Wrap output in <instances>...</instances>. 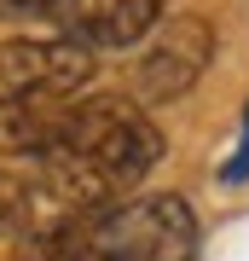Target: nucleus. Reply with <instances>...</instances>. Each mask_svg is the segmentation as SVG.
Here are the masks:
<instances>
[{"mask_svg": "<svg viewBox=\"0 0 249 261\" xmlns=\"http://www.w3.org/2000/svg\"><path fill=\"white\" fill-rule=\"evenodd\" d=\"M214 64V29L209 18H197V12H180V18L157 23L145 35V53H139L133 64V82H128V99L145 111V105H174L185 99L197 82H203V70Z\"/></svg>", "mask_w": 249, "mask_h": 261, "instance_id": "nucleus-1", "label": "nucleus"}, {"mask_svg": "<svg viewBox=\"0 0 249 261\" xmlns=\"http://www.w3.org/2000/svg\"><path fill=\"white\" fill-rule=\"evenodd\" d=\"M93 75H99V58L70 47L58 35H18L0 41V87L23 99H46V105H70L75 93H87Z\"/></svg>", "mask_w": 249, "mask_h": 261, "instance_id": "nucleus-2", "label": "nucleus"}, {"mask_svg": "<svg viewBox=\"0 0 249 261\" xmlns=\"http://www.w3.org/2000/svg\"><path fill=\"white\" fill-rule=\"evenodd\" d=\"M162 12H168V0H46L41 18L58 29V41L99 58V53L139 47L162 23Z\"/></svg>", "mask_w": 249, "mask_h": 261, "instance_id": "nucleus-3", "label": "nucleus"}, {"mask_svg": "<svg viewBox=\"0 0 249 261\" xmlns=\"http://www.w3.org/2000/svg\"><path fill=\"white\" fill-rule=\"evenodd\" d=\"M58 111H64V105L23 99V93H0V163L41 157L46 140H52V128H58Z\"/></svg>", "mask_w": 249, "mask_h": 261, "instance_id": "nucleus-4", "label": "nucleus"}, {"mask_svg": "<svg viewBox=\"0 0 249 261\" xmlns=\"http://www.w3.org/2000/svg\"><path fill=\"white\" fill-rule=\"evenodd\" d=\"M220 180H226V186H249V116H243V145H238V151L226 157Z\"/></svg>", "mask_w": 249, "mask_h": 261, "instance_id": "nucleus-5", "label": "nucleus"}, {"mask_svg": "<svg viewBox=\"0 0 249 261\" xmlns=\"http://www.w3.org/2000/svg\"><path fill=\"white\" fill-rule=\"evenodd\" d=\"M0 12H12V18H41L46 0H0Z\"/></svg>", "mask_w": 249, "mask_h": 261, "instance_id": "nucleus-6", "label": "nucleus"}, {"mask_svg": "<svg viewBox=\"0 0 249 261\" xmlns=\"http://www.w3.org/2000/svg\"><path fill=\"white\" fill-rule=\"evenodd\" d=\"M0 226H12V221H6V203H0Z\"/></svg>", "mask_w": 249, "mask_h": 261, "instance_id": "nucleus-7", "label": "nucleus"}]
</instances>
